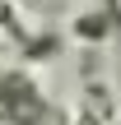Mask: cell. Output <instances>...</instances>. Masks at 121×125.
<instances>
[{
  "label": "cell",
  "mask_w": 121,
  "mask_h": 125,
  "mask_svg": "<svg viewBox=\"0 0 121 125\" xmlns=\"http://www.w3.org/2000/svg\"><path fill=\"white\" fill-rule=\"evenodd\" d=\"M79 121L84 125H117V93H112V83H98V79L84 83V93H79Z\"/></svg>",
  "instance_id": "6da1fadb"
}]
</instances>
